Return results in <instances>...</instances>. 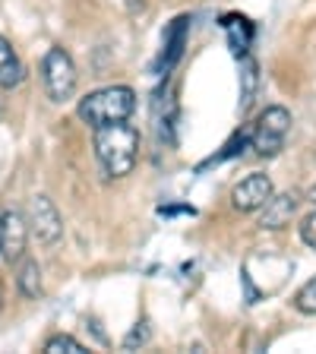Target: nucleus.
Segmentation results:
<instances>
[{
	"mask_svg": "<svg viewBox=\"0 0 316 354\" xmlns=\"http://www.w3.org/2000/svg\"><path fill=\"white\" fill-rule=\"evenodd\" d=\"M140 152V130L127 120L108 127H95V155L108 177H127L136 165Z\"/></svg>",
	"mask_w": 316,
	"mask_h": 354,
	"instance_id": "nucleus-1",
	"label": "nucleus"
},
{
	"mask_svg": "<svg viewBox=\"0 0 316 354\" xmlns=\"http://www.w3.org/2000/svg\"><path fill=\"white\" fill-rule=\"evenodd\" d=\"M136 111V95L130 86H108L98 88L92 95H86L80 102V118L86 124L95 127H108V124H120Z\"/></svg>",
	"mask_w": 316,
	"mask_h": 354,
	"instance_id": "nucleus-2",
	"label": "nucleus"
},
{
	"mask_svg": "<svg viewBox=\"0 0 316 354\" xmlns=\"http://www.w3.org/2000/svg\"><path fill=\"white\" fill-rule=\"evenodd\" d=\"M41 82L51 102H66L76 92V64L64 48H51L41 60Z\"/></svg>",
	"mask_w": 316,
	"mask_h": 354,
	"instance_id": "nucleus-3",
	"label": "nucleus"
},
{
	"mask_svg": "<svg viewBox=\"0 0 316 354\" xmlns=\"http://www.w3.org/2000/svg\"><path fill=\"white\" fill-rule=\"evenodd\" d=\"M288 130H291V111L281 108V104H272V108H266L259 114L250 142L259 155H279L281 146H285Z\"/></svg>",
	"mask_w": 316,
	"mask_h": 354,
	"instance_id": "nucleus-4",
	"label": "nucleus"
},
{
	"mask_svg": "<svg viewBox=\"0 0 316 354\" xmlns=\"http://www.w3.org/2000/svg\"><path fill=\"white\" fill-rule=\"evenodd\" d=\"M26 221L29 231L38 237L41 243H57L64 237V218H60L57 206L48 196H32L26 206Z\"/></svg>",
	"mask_w": 316,
	"mask_h": 354,
	"instance_id": "nucleus-5",
	"label": "nucleus"
},
{
	"mask_svg": "<svg viewBox=\"0 0 316 354\" xmlns=\"http://www.w3.org/2000/svg\"><path fill=\"white\" fill-rule=\"evenodd\" d=\"M29 241V221L22 212H3L0 215V257L7 263H19Z\"/></svg>",
	"mask_w": 316,
	"mask_h": 354,
	"instance_id": "nucleus-6",
	"label": "nucleus"
},
{
	"mask_svg": "<svg viewBox=\"0 0 316 354\" xmlns=\"http://www.w3.org/2000/svg\"><path fill=\"white\" fill-rule=\"evenodd\" d=\"M269 196H272V180L266 174H250L234 187L231 206H234L237 212H257V209H263L266 203H269Z\"/></svg>",
	"mask_w": 316,
	"mask_h": 354,
	"instance_id": "nucleus-7",
	"label": "nucleus"
},
{
	"mask_svg": "<svg viewBox=\"0 0 316 354\" xmlns=\"http://www.w3.org/2000/svg\"><path fill=\"white\" fill-rule=\"evenodd\" d=\"M187 26H190L187 16H177V19L168 26V32H165V51H162V57H158V64H155L158 73H168L171 66L180 60L184 44H187Z\"/></svg>",
	"mask_w": 316,
	"mask_h": 354,
	"instance_id": "nucleus-8",
	"label": "nucleus"
},
{
	"mask_svg": "<svg viewBox=\"0 0 316 354\" xmlns=\"http://www.w3.org/2000/svg\"><path fill=\"white\" fill-rule=\"evenodd\" d=\"M295 209H297V196H291V193L269 196V203H266L263 212H259V228H266V231L285 228L288 221H291V215H295Z\"/></svg>",
	"mask_w": 316,
	"mask_h": 354,
	"instance_id": "nucleus-9",
	"label": "nucleus"
},
{
	"mask_svg": "<svg viewBox=\"0 0 316 354\" xmlns=\"http://www.w3.org/2000/svg\"><path fill=\"white\" fill-rule=\"evenodd\" d=\"M221 26H225V32H228V48L234 57H247V48H250V38H253V22L247 19V16H225L221 19Z\"/></svg>",
	"mask_w": 316,
	"mask_h": 354,
	"instance_id": "nucleus-10",
	"label": "nucleus"
},
{
	"mask_svg": "<svg viewBox=\"0 0 316 354\" xmlns=\"http://www.w3.org/2000/svg\"><path fill=\"white\" fill-rule=\"evenodd\" d=\"M22 76H26V70H22L19 57H16L13 44H10L7 38L0 35V88H13V86H19Z\"/></svg>",
	"mask_w": 316,
	"mask_h": 354,
	"instance_id": "nucleus-11",
	"label": "nucleus"
},
{
	"mask_svg": "<svg viewBox=\"0 0 316 354\" xmlns=\"http://www.w3.org/2000/svg\"><path fill=\"white\" fill-rule=\"evenodd\" d=\"M16 285H19V295L35 301L41 297V269H38L35 259H22L19 269H16Z\"/></svg>",
	"mask_w": 316,
	"mask_h": 354,
	"instance_id": "nucleus-12",
	"label": "nucleus"
},
{
	"mask_svg": "<svg viewBox=\"0 0 316 354\" xmlns=\"http://www.w3.org/2000/svg\"><path fill=\"white\" fill-rule=\"evenodd\" d=\"M257 86H259V66L257 60L243 57V66H241V111H247L257 98Z\"/></svg>",
	"mask_w": 316,
	"mask_h": 354,
	"instance_id": "nucleus-13",
	"label": "nucleus"
},
{
	"mask_svg": "<svg viewBox=\"0 0 316 354\" xmlns=\"http://www.w3.org/2000/svg\"><path fill=\"white\" fill-rule=\"evenodd\" d=\"M41 351L44 354H82V351H86V345H82V342H76L73 335H54V339L44 342Z\"/></svg>",
	"mask_w": 316,
	"mask_h": 354,
	"instance_id": "nucleus-14",
	"label": "nucleus"
},
{
	"mask_svg": "<svg viewBox=\"0 0 316 354\" xmlns=\"http://www.w3.org/2000/svg\"><path fill=\"white\" fill-rule=\"evenodd\" d=\"M295 307L301 313H307V317H316V275L295 295Z\"/></svg>",
	"mask_w": 316,
	"mask_h": 354,
	"instance_id": "nucleus-15",
	"label": "nucleus"
},
{
	"mask_svg": "<svg viewBox=\"0 0 316 354\" xmlns=\"http://www.w3.org/2000/svg\"><path fill=\"white\" fill-rule=\"evenodd\" d=\"M146 342H149V323H146V319H142V323H136V326H133V332H130V335H127V339H124V348H127V351H133V348H136V345H146Z\"/></svg>",
	"mask_w": 316,
	"mask_h": 354,
	"instance_id": "nucleus-16",
	"label": "nucleus"
},
{
	"mask_svg": "<svg viewBox=\"0 0 316 354\" xmlns=\"http://www.w3.org/2000/svg\"><path fill=\"white\" fill-rule=\"evenodd\" d=\"M301 237L310 250H316V212H310L307 218L301 221Z\"/></svg>",
	"mask_w": 316,
	"mask_h": 354,
	"instance_id": "nucleus-17",
	"label": "nucleus"
},
{
	"mask_svg": "<svg viewBox=\"0 0 316 354\" xmlns=\"http://www.w3.org/2000/svg\"><path fill=\"white\" fill-rule=\"evenodd\" d=\"M243 275V285H247V304H257V291H253V285H250V279H247V272H241Z\"/></svg>",
	"mask_w": 316,
	"mask_h": 354,
	"instance_id": "nucleus-18",
	"label": "nucleus"
},
{
	"mask_svg": "<svg viewBox=\"0 0 316 354\" xmlns=\"http://www.w3.org/2000/svg\"><path fill=\"white\" fill-rule=\"evenodd\" d=\"M307 199H310V203H313V206H316V187H310V193H307Z\"/></svg>",
	"mask_w": 316,
	"mask_h": 354,
	"instance_id": "nucleus-19",
	"label": "nucleus"
},
{
	"mask_svg": "<svg viewBox=\"0 0 316 354\" xmlns=\"http://www.w3.org/2000/svg\"><path fill=\"white\" fill-rule=\"evenodd\" d=\"M0 310H3V295H0Z\"/></svg>",
	"mask_w": 316,
	"mask_h": 354,
	"instance_id": "nucleus-20",
	"label": "nucleus"
}]
</instances>
